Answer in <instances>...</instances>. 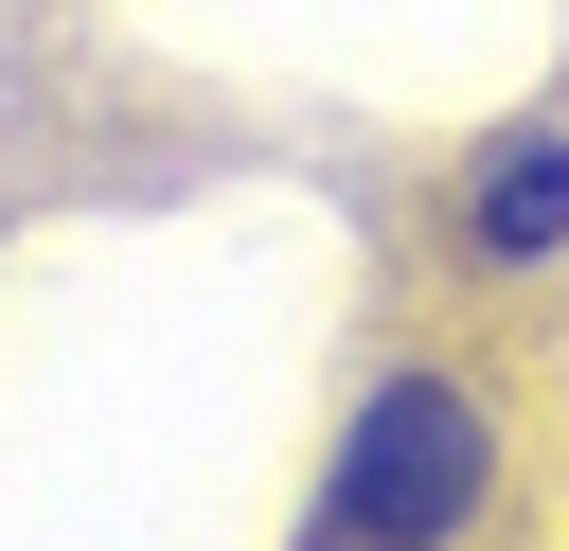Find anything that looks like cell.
<instances>
[{
  "instance_id": "obj_1",
  "label": "cell",
  "mask_w": 569,
  "mask_h": 551,
  "mask_svg": "<svg viewBox=\"0 0 569 551\" xmlns=\"http://www.w3.org/2000/svg\"><path fill=\"white\" fill-rule=\"evenodd\" d=\"M480 391L462 373H391L373 409H356V444H338V533L356 551H427V533H462L480 515Z\"/></svg>"
},
{
  "instance_id": "obj_2",
  "label": "cell",
  "mask_w": 569,
  "mask_h": 551,
  "mask_svg": "<svg viewBox=\"0 0 569 551\" xmlns=\"http://www.w3.org/2000/svg\"><path fill=\"white\" fill-rule=\"evenodd\" d=\"M551 231H569V142H498V160H480V249L533 267Z\"/></svg>"
}]
</instances>
